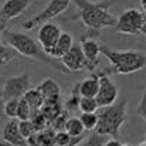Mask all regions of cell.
I'll return each instance as SVG.
<instances>
[{"label":"cell","mask_w":146,"mask_h":146,"mask_svg":"<svg viewBox=\"0 0 146 146\" xmlns=\"http://www.w3.org/2000/svg\"><path fill=\"white\" fill-rule=\"evenodd\" d=\"M80 111L81 113H94L99 111V105H98L97 98H88L82 97L81 98V104H80Z\"/></svg>","instance_id":"7402d4cb"},{"label":"cell","mask_w":146,"mask_h":146,"mask_svg":"<svg viewBox=\"0 0 146 146\" xmlns=\"http://www.w3.org/2000/svg\"><path fill=\"white\" fill-rule=\"evenodd\" d=\"M4 104H6V101H4L3 95L0 94V119L6 116V115H4Z\"/></svg>","instance_id":"4dcf8cb0"},{"label":"cell","mask_w":146,"mask_h":146,"mask_svg":"<svg viewBox=\"0 0 146 146\" xmlns=\"http://www.w3.org/2000/svg\"><path fill=\"white\" fill-rule=\"evenodd\" d=\"M65 132H68L71 136L74 138H80V136H84V132H85V128L80 119V116H70V119L67 121L65 123Z\"/></svg>","instance_id":"44dd1931"},{"label":"cell","mask_w":146,"mask_h":146,"mask_svg":"<svg viewBox=\"0 0 146 146\" xmlns=\"http://www.w3.org/2000/svg\"><path fill=\"white\" fill-rule=\"evenodd\" d=\"M143 142H145V143H146V135H145V141H143Z\"/></svg>","instance_id":"d590c367"},{"label":"cell","mask_w":146,"mask_h":146,"mask_svg":"<svg viewBox=\"0 0 146 146\" xmlns=\"http://www.w3.org/2000/svg\"><path fill=\"white\" fill-rule=\"evenodd\" d=\"M78 85H80L81 97L97 98L98 92H99V85H101V72H92L90 77L78 82Z\"/></svg>","instance_id":"5bb4252c"},{"label":"cell","mask_w":146,"mask_h":146,"mask_svg":"<svg viewBox=\"0 0 146 146\" xmlns=\"http://www.w3.org/2000/svg\"><path fill=\"white\" fill-rule=\"evenodd\" d=\"M105 145V136L98 135L97 132L88 138V141L84 143V146H104Z\"/></svg>","instance_id":"f1b7e54d"},{"label":"cell","mask_w":146,"mask_h":146,"mask_svg":"<svg viewBox=\"0 0 146 146\" xmlns=\"http://www.w3.org/2000/svg\"><path fill=\"white\" fill-rule=\"evenodd\" d=\"M97 101L99 108L111 106L118 102V87L111 81L109 75L105 71H101V85H99Z\"/></svg>","instance_id":"ba28073f"},{"label":"cell","mask_w":146,"mask_h":146,"mask_svg":"<svg viewBox=\"0 0 146 146\" xmlns=\"http://www.w3.org/2000/svg\"><path fill=\"white\" fill-rule=\"evenodd\" d=\"M30 121L33 122V125H34L37 132H43L50 126V122L47 121V118L43 115L41 111H34L31 118H30Z\"/></svg>","instance_id":"603a6c76"},{"label":"cell","mask_w":146,"mask_h":146,"mask_svg":"<svg viewBox=\"0 0 146 146\" xmlns=\"http://www.w3.org/2000/svg\"><path fill=\"white\" fill-rule=\"evenodd\" d=\"M81 94H80V85L78 84H75L74 85V88H72V91H71V94H70V97L65 99V102H64V109L68 112V113H75L77 111H80V104H81Z\"/></svg>","instance_id":"d6986e66"},{"label":"cell","mask_w":146,"mask_h":146,"mask_svg":"<svg viewBox=\"0 0 146 146\" xmlns=\"http://www.w3.org/2000/svg\"><path fill=\"white\" fill-rule=\"evenodd\" d=\"M123 146H132V145H123Z\"/></svg>","instance_id":"8d00e7d4"},{"label":"cell","mask_w":146,"mask_h":146,"mask_svg":"<svg viewBox=\"0 0 146 146\" xmlns=\"http://www.w3.org/2000/svg\"><path fill=\"white\" fill-rule=\"evenodd\" d=\"M33 115V109L30 108V105L26 102L24 98L20 99L19 102V111H17V119L19 121H30Z\"/></svg>","instance_id":"d4e9b609"},{"label":"cell","mask_w":146,"mask_h":146,"mask_svg":"<svg viewBox=\"0 0 146 146\" xmlns=\"http://www.w3.org/2000/svg\"><path fill=\"white\" fill-rule=\"evenodd\" d=\"M31 90V81L29 74H20L10 77L1 85V95L7 99H21Z\"/></svg>","instance_id":"52a82bcc"},{"label":"cell","mask_w":146,"mask_h":146,"mask_svg":"<svg viewBox=\"0 0 146 146\" xmlns=\"http://www.w3.org/2000/svg\"><path fill=\"white\" fill-rule=\"evenodd\" d=\"M139 146H146V143H145V142H143V143H141V145H139Z\"/></svg>","instance_id":"e575fe53"},{"label":"cell","mask_w":146,"mask_h":146,"mask_svg":"<svg viewBox=\"0 0 146 146\" xmlns=\"http://www.w3.org/2000/svg\"><path fill=\"white\" fill-rule=\"evenodd\" d=\"M62 31L60 29V26L54 24V23H44L38 27L37 31V41L40 43V46L44 48V51L48 54L51 48H54V46L57 44V41L60 40Z\"/></svg>","instance_id":"8fae6325"},{"label":"cell","mask_w":146,"mask_h":146,"mask_svg":"<svg viewBox=\"0 0 146 146\" xmlns=\"http://www.w3.org/2000/svg\"><path fill=\"white\" fill-rule=\"evenodd\" d=\"M102 55L111 62V67L105 70L108 75H128L146 67V54L138 50H112L102 46Z\"/></svg>","instance_id":"3957f363"},{"label":"cell","mask_w":146,"mask_h":146,"mask_svg":"<svg viewBox=\"0 0 146 146\" xmlns=\"http://www.w3.org/2000/svg\"><path fill=\"white\" fill-rule=\"evenodd\" d=\"M61 64L67 70V72H80L82 70H87V61L81 44H74V47L61 58Z\"/></svg>","instance_id":"7c38bea8"},{"label":"cell","mask_w":146,"mask_h":146,"mask_svg":"<svg viewBox=\"0 0 146 146\" xmlns=\"http://www.w3.org/2000/svg\"><path fill=\"white\" fill-rule=\"evenodd\" d=\"M0 146H10L9 143H6L4 141H0Z\"/></svg>","instance_id":"836d02e7"},{"label":"cell","mask_w":146,"mask_h":146,"mask_svg":"<svg viewBox=\"0 0 146 146\" xmlns=\"http://www.w3.org/2000/svg\"><path fill=\"white\" fill-rule=\"evenodd\" d=\"M80 44L87 61V70L91 72H95V68L99 64V57L102 55V46L94 37H87V36L81 38Z\"/></svg>","instance_id":"9c48e42d"},{"label":"cell","mask_w":146,"mask_h":146,"mask_svg":"<svg viewBox=\"0 0 146 146\" xmlns=\"http://www.w3.org/2000/svg\"><path fill=\"white\" fill-rule=\"evenodd\" d=\"M6 30V24L0 23V67L9 64L10 61H13L17 55V52L11 48L9 44L3 43V33Z\"/></svg>","instance_id":"e0dca14e"},{"label":"cell","mask_w":146,"mask_h":146,"mask_svg":"<svg viewBox=\"0 0 146 146\" xmlns=\"http://www.w3.org/2000/svg\"><path fill=\"white\" fill-rule=\"evenodd\" d=\"M74 47V38L70 33H62L60 40L57 41V44L54 46V48L48 51V55H51L55 60H61L70 50Z\"/></svg>","instance_id":"9a60e30c"},{"label":"cell","mask_w":146,"mask_h":146,"mask_svg":"<svg viewBox=\"0 0 146 146\" xmlns=\"http://www.w3.org/2000/svg\"><path fill=\"white\" fill-rule=\"evenodd\" d=\"M19 102L20 99H7L4 104V115L9 119H17V111H19Z\"/></svg>","instance_id":"484cf974"},{"label":"cell","mask_w":146,"mask_h":146,"mask_svg":"<svg viewBox=\"0 0 146 146\" xmlns=\"http://www.w3.org/2000/svg\"><path fill=\"white\" fill-rule=\"evenodd\" d=\"M72 0H50L48 4L40 11L37 13L34 17L29 19L27 21H24L23 27L24 30H33L37 26H41L44 23H48L50 20L58 17L60 14H62L71 4Z\"/></svg>","instance_id":"8992f818"},{"label":"cell","mask_w":146,"mask_h":146,"mask_svg":"<svg viewBox=\"0 0 146 146\" xmlns=\"http://www.w3.org/2000/svg\"><path fill=\"white\" fill-rule=\"evenodd\" d=\"M23 98L30 105V108L33 109V112L34 111H40L43 108V105L46 104V98L43 97V94L38 91V88H31Z\"/></svg>","instance_id":"ffe728a7"},{"label":"cell","mask_w":146,"mask_h":146,"mask_svg":"<svg viewBox=\"0 0 146 146\" xmlns=\"http://www.w3.org/2000/svg\"><path fill=\"white\" fill-rule=\"evenodd\" d=\"M141 6H142V10L146 14V0H141Z\"/></svg>","instance_id":"d6a6232c"},{"label":"cell","mask_w":146,"mask_h":146,"mask_svg":"<svg viewBox=\"0 0 146 146\" xmlns=\"http://www.w3.org/2000/svg\"><path fill=\"white\" fill-rule=\"evenodd\" d=\"M40 111L43 112V115L51 123L64 109H62V105H61V99H52V101H46V104L43 105V108Z\"/></svg>","instance_id":"ac0fdd59"},{"label":"cell","mask_w":146,"mask_h":146,"mask_svg":"<svg viewBox=\"0 0 146 146\" xmlns=\"http://www.w3.org/2000/svg\"><path fill=\"white\" fill-rule=\"evenodd\" d=\"M3 40L6 44H9L11 48L14 50L17 54L27 57V58H33L37 60L40 62L48 64L51 67H54L55 70L67 74V70L62 67L61 62H58L55 58H52L51 55H48L44 48L40 46L38 41H36L33 37L27 36L26 33L21 31H13V30H4L3 33Z\"/></svg>","instance_id":"7a4b0ae2"},{"label":"cell","mask_w":146,"mask_h":146,"mask_svg":"<svg viewBox=\"0 0 146 146\" xmlns=\"http://www.w3.org/2000/svg\"><path fill=\"white\" fill-rule=\"evenodd\" d=\"M138 115L146 121V90L143 91L142 97H141V101H139V105H138Z\"/></svg>","instance_id":"f546056e"},{"label":"cell","mask_w":146,"mask_h":146,"mask_svg":"<svg viewBox=\"0 0 146 146\" xmlns=\"http://www.w3.org/2000/svg\"><path fill=\"white\" fill-rule=\"evenodd\" d=\"M116 33L126 36H145L146 14L138 9H128L121 13L115 27Z\"/></svg>","instance_id":"5b68a950"},{"label":"cell","mask_w":146,"mask_h":146,"mask_svg":"<svg viewBox=\"0 0 146 146\" xmlns=\"http://www.w3.org/2000/svg\"><path fill=\"white\" fill-rule=\"evenodd\" d=\"M1 135H3V141L10 146H29L27 139L20 132L19 121H16V119H10L4 125Z\"/></svg>","instance_id":"4fadbf2b"},{"label":"cell","mask_w":146,"mask_h":146,"mask_svg":"<svg viewBox=\"0 0 146 146\" xmlns=\"http://www.w3.org/2000/svg\"><path fill=\"white\" fill-rule=\"evenodd\" d=\"M70 119V113L64 109L51 123H50V128L51 129H54L55 132H60V131H64L65 129V123H67V121Z\"/></svg>","instance_id":"4316f807"},{"label":"cell","mask_w":146,"mask_h":146,"mask_svg":"<svg viewBox=\"0 0 146 146\" xmlns=\"http://www.w3.org/2000/svg\"><path fill=\"white\" fill-rule=\"evenodd\" d=\"M80 119H81L85 131H95L98 126V122H99L98 112H94V113H81Z\"/></svg>","instance_id":"cb8c5ba5"},{"label":"cell","mask_w":146,"mask_h":146,"mask_svg":"<svg viewBox=\"0 0 146 146\" xmlns=\"http://www.w3.org/2000/svg\"><path fill=\"white\" fill-rule=\"evenodd\" d=\"M126 105H128V99L122 98L121 101H118L116 104H113L111 106L99 108V111H98L99 122L95 129L98 135L112 136L113 139H118L123 125L128 121Z\"/></svg>","instance_id":"277c9868"},{"label":"cell","mask_w":146,"mask_h":146,"mask_svg":"<svg viewBox=\"0 0 146 146\" xmlns=\"http://www.w3.org/2000/svg\"><path fill=\"white\" fill-rule=\"evenodd\" d=\"M19 126H20L21 135L26 139H30L33 135L37 133V131H36V128H34V125H33L31 121H19Z\"/></svg>","instance_id":"83f0119b"},{"label":"cell","mask_w":146,"mask_h":146,"mask_svg":"<svg viewBox=\"0 0 146 146\" xmlns=\"http://www.w3.org/2000/svg\"><path fill=\"white\" fill-rule=\"evenodd\" d=\"M104 146H123V145H122L118 139H113V138H112V139H109L108 142H105Z\"/></svg>","instance_id":"1f68e13d"},{"label":"cell","mask_w":146,"mask_h":146,"mask_svg":"<svg viewBox=\"0 0 146 146\" xmlns=\"http://www.w3.org/2000/svg\"><path fill=\"white\" fill-rule=\"evenodd\" d=\"M38 91L43 94V97L46 98V101H52V99H61V88L58 85V82L54 78H46L43 80V82L37 87Z\"/></svg>","instance_id":"2e32d148"},{"label":"cell","mask_w":146,"mask_h":146,"mask_svg":"<svg viewBox=\"0 0 146 146\" xmlns=\"http://www.w3.org/2000/svg\"><path fill=\"white\" fill-rule=\"evenodd\" d=\"M31 3L33 0H6L0 7V23L7 26L9 21L21 16Z\"/></svg>","instance_id":"30bf717a"},{"label":"cell","mask_w":146,"mask_h":146,"mask_svg":"<svg viewBox=\"0 0 146 146\" xmlns=\"http://www.w3.org/2000/svg\"><path fill=\"white\" fill-rule=\"evenodd\" d=\"M78 9V13L71 17V20H80L87 29V37H98L102 29L116 27L118 19H115L109 9L113 6L115 0H72Z\"/></svg>","instance_id":"6da1fadb"}]
</instances>
